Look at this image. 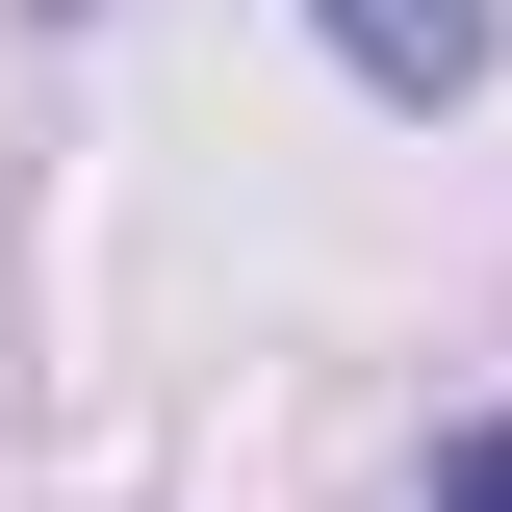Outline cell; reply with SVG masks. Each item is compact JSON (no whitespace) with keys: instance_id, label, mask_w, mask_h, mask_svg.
Listing matches in <instances>:
<instances>
[{"instance_id":"obj_1","label":"cell","mask_w":512,"mask_h":512,"mask_svg":"<svg viewBox=\"0 0 512 512\" xmlns=\"http://www.w3.org/2000/svg\"><path fill=\"white\" fill-rule=\"evenodd\" d=\"M308 26H333V77H359V103H410V128L487 103V52H512V0H308Z\"/></svg>"},{"instance_id":"obj_2","label":"cell","mask_w":512,"mask_h":512,"mask_svg":"<svg viewBox=\"0 0 512 512\" xmlns=\"http://www.w3.org/2000/svg\"><path fill=\"white\" fill-rule=\"evenodd\" d=\"M436 512H512V410H461V436H436Z\"/></svg>"}]
</instances>
